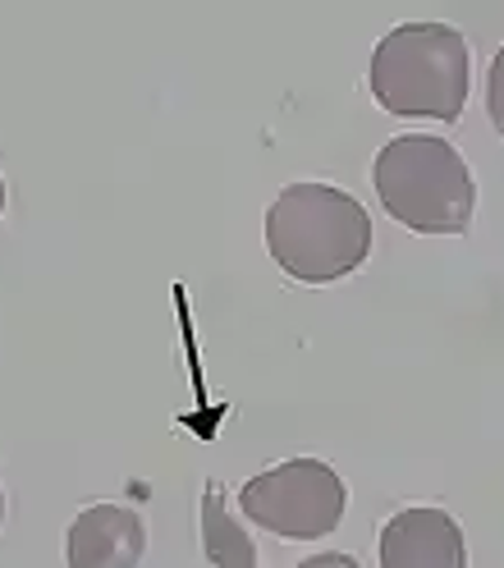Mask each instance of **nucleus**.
<instances>
[{
    "instance_id": "nucleus-1",
    "label": "nucleus",
    "mask_w": 504,
    "mask_h": 568,
    "mask_svg": "<svg viewBox=\"0 0 504 568\" xmlns=\"http://www.w3.org/2000/svg\"><path fill=\"white\" fill-rule=\"evenodd\" d=\"M266 253L299 284H335L372 253V216L335 184H290L266 211Z\"/></svg>"
},
{
    "instance_id": "nucleus-2",
    "label": "nucleus",
    "mask_w": 504,
    "mask_h": 568,
    "mask_svg": "<svg viewBox=\"0 0 504 568\" xmlns=\"http://www.w3.org/2000/svg\"><path fill=\"white\" fill-rule=\"evenodd\" d=\"M367 83L390 115L454 124L467 105L473 55L450 23H400L376 42Z\"/></svg>"
},
{
    "instance_id": "nucleus-3",
    "label": "nucleus",
    "mask_w": 504,
    "mask_h": 568,
    "mask_svg": "<svg viewBox=\"0 0 504 568\" xmlns=\"http://www.w3.org/2000/svg\"><path fill=\"white\" fill-rule=\"evenodd\" d=\"M372 184L381 206L413 234H467L477 211L473 170L436 133H400L376 152Z\"/></svg>"
},
{
    "instance_id": "nucleus-4",
    "label": "nucleus",
    "mask_w": 504,
    "mask_h": 568,
    "mask_svg": "<svg viewBox=\"0 0 504 568\" xmlns=\"http://www.w3.org/2000/svg\"><path fill=\"white\" fill-rule=\"evenodd\" d=\"M349 490L326 458H290L243 481L239 509L252 527L284 541H321L344 523Z\"/></svg>"
},
{
    "instance_id": "nucleus-5",
    "label": "nucleus",
    "mask_w": 504,
    "mask_h": 568,
    "mask_svg": "<svg viewBox=\"0 0 504 568\" xmlns=\"http://www.w3.org/2000/svg\"><path fill=\"white\" fill-rule=\"evenodd\" d=\"M381 568H467L458 518L436 505L400 509L381 527Z\"/></svg>"
},
{
    "instance_id": "nucleus-6",
    "label": "nucleus",
    "mask_w": 504,
    "mask_h": 568,
    "mask_svg": "<svg viewBox=\"0 0 504 568\" xmlns=\"http://www.w3.org/2000/svg\"><path fill=\"white\" fill-rule=\"evenodd\" d=\"M148 555V527L129 505H88L64 531L69 568H138Z\"/></svg>"
},
{
    "instance_id": "nucleus-7",
    "label": "nucleus",
    "mask_w": 504,
    "mask_h": 568,
    "mask_svg": "<svg viewBox=\"0 0 504 568\" xmlns=\"http://www.w3.org/2000/svg\"><path fill=\"white\" fill-rule=\"evenodd\" d=\"M202 555L215 568H271L258 559V541L252 531L230 514V500L221 481L202 486Z\"/></svg>"
},
{
    "instance_id": "nucleus-8",
    "label": "nucleus",
    "mask_w": 504,
    "mask_h": 568,
    "mask_svg": "<svg viewBox=\"0 0 504 568\" xmlns=\"http://www.w3.org/2000/svg\"><path fill=\"white\" fill-rule=\"evenodd\" d=\"M486 115L495 124V133L504 138V47L491 60V74H486Z\"/></svg>"
},
{
    "instance_id": "nucleus-9",
    "label": "nucleus",
    "mask_w": 504,
    "mask_h": 568,
    "mask_svg": "<svg viewBox=\"0 0 504 568\" xmlns=\"http://www.w3.org/2000/svg\"><path fill=\"white\" fill-rule=\"evenodd\" d=\"M299 568H363L353 555H340V550H326V555H308Z\"/></svg>"
},
{
    "instance_id": "nucleus-10",
    "label": "nucleus",
    "mask_w": 504,
    "mask_h": 568,
    "mask_svg": "<svg viewBox=\"0 0 504 568\" xmlns=\"http://www.w3.org/2000/svg\"><path fill=\"white\" fill-rule=\"evenodd\" d=\"M0 216H6V174H0Z\"/></svg>"
},
{
    "instance_id": "nucleus-11",
    "label": "nucleus",
    "mask_w": 504,
    "mask_h": 568,
    "mask_svg": "<svg viewBox=\"0 0 504 568\" xmlns=\"http://www.w3.org/2000/svg\"><path fill=\"white\" fill-rule=\"evenodd\" d=\"M0 527H6V490H0Z\"/></svg>"
}]
</instances>
